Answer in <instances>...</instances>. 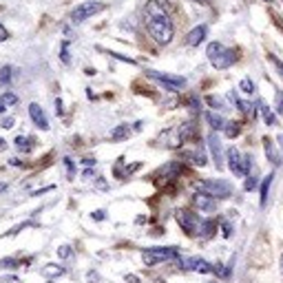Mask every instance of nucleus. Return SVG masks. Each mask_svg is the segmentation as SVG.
I'll return each mask as SVG.
<instances>
[{"mask_svg":"<svg viewBox=\"0 0 283 283\" xmlns=\"http://www.w3.org/2000/svg\"><path fill=\"white\" fill-rule=\"evenodd\" d=\"M0 102H2L4 106H13V104H18V95H13V93H4V95H0Z\"/></svg>","mask_w":283,"mask_h":283,"instance_id":"25","label":"nucleus"},{"mask_svg":"<svg viewBox=\"0 0 283 283\" xmlns=\"http://www.w3.org/2000/svg\"><path fill=\"white\" fill-rule=\"evenodd\" d=\"M35 142L38 140H33V137H16V148L20 153H29L35 146Z\"/></svg>","mask_w":283,"mask_h":283,"instance_id":"18","label":"nucleus"},{"mask_svg":"<svg viewBox=\"0 0 283 283\" xmlns=\"http://www.w3.org/2000/svg\"><path fill=\"white\" fill-rule=\"evenodd\" d=\"M0 148H4V140H0Z\"/></svg>","mask_w":283,"mask_h":283,"instance_id":"42","label":"nucleus"},{"mask_svg":"<svg viewBox=\"0 0 283 283\" xmlns=\"http://www.w3.org/2000/svg\"><path fill=\"white\" fill-rule=\"evenodd\" d=\"M215 230H217V224H215L213 219H204L197 237H204V239H206V237H213V235H215Z\"/></svg>","mask_w":283,"mask_h":283,"instance_id":"19","label":"nucleus"},{"mask_svg":"<svg viewBox=\"0 0 283 283\" xmlns=\"http://www.w3.org/2000/svg\"><path fill=\"white\" fill-rule=\"evenodd\" d=\"M270 60L277 64V69H279V73L283 75V62H281V60H279V58H275V55H270Z\"/></svg>","mask_w":283,"mask_h":283,"instance_id":"33","label":"nucleus"},{"mask_svg":"<svg viewBox=\"0 0 283 283\" xmlns=\"http://www.w3.org/2000/svg\"><path fill=\"white\" fill-rule=\"evenodd\" d=\"M208 146H210V153H213L215 166H217V168H224V159H221V144H219V137L215 135V133L208 137Z\"/></svg>","mask_w":283,"mask_h":283,"instance_id":"13","label":"nucleus"},{"mask_svg":"<svg viewBox=\"0 0 283 283\" xmlns=\"http://www.w3.org/2000/svg\"><path fill=\"white\" fill-rule=\"evenodd\" d=\"M177 261L182 268H186V270H195V272H202V275H210L213 272V264H208V261L199 259V257H190V259H182V257H177Z\"/></svg>","mask_w":283,"mask_h":283,"instance_id":"8","label":"nucleus"},{"mask_svg":"<svg viewBox=\"0 0 283 283\" xmlns=\"http://www.w3.org/2000/svg\"><path fill=\"white\" fill-rule=\"evenodd\" d=\"M144 73H146L151 80L159 82V84H162L164 89H168V91H179V89H182V86H186V78H182V75H168V73H159V71H153V69L144 71Z\"/></svg>","mask_w":283,"mask_h":283,"instance_id":"6","label":"nucleus"},{"mask_svg":"<svg viewBox=\"0 0 283 283\" xmlns=\"http://www.w3.org/2000/svg\"><path fill=\"white\" fill-rule=\"evenodd\" d=\"M60 60H62L64 64H71V55H69V42H62V47H60Z\"/></svg>","mask_w":283,"mask_h":283,"instance_id":"26","label":"nucleus"},{"mask_svg":"<svg viewBox=\"0 0 283 283\" xmlns=\"http://www.w3.org/2000/svg\"><path fill=\"white\" fill-rule=\"evenodd\" d=\"M206 53H208V60L213 62L215 69H228V66H233L237 62L235 51L226 49L224 44H219V42H210L208 49H206Z\"/></svg>","mask_w":283,"mask_h":283,"instance_id":"2","label":"nucleus"},{"mask_svg":"<svg viewBox=\"0 0 283 283\" xmlns=\"http://www.w3.org/2000/svg\"><path fill=\"white\" fill-rule=\"evenodd\" d=\"M62 268H58V266H47V268H44V270H42V275L44 277H60V275H62Z\"/></svg>","mask_w":283,"mask_h":283,"instance_id":"24","label":"nucleus"},{"mask_svg":"<svg viewBox=\"0 0 283 283\" xmlns=\"http://www.w3.org/2000/svg\"><path fill=\"white\" fill-rule=\"evenodd\" d=\"M206 33H208V27L206 24H197L195 29H190L188 35H186V44L190 47H197V44H202L206 40Z\"/></svg>","mask_w":283,"mask_h":283,"instance_id":"12","label":"nucleus"},{"mask_svg":"<svg viewBox=\"0 0 283 283\" xmlns=\"http://www.w3.org/2000/svg\"><path fill=\"white\" fill-rule=\"evenodd\" d=\"M228 166H230V171H233L237 177H244L246 175V166H244V157H241V153L237 151V148L233 146L228 151Z\"/></svg>","mask_w":283,"mask_h":283,"instance_id":"10","label":"nucleus"},{"mask_svg":"<svg viewBox=\"0 0 283 283\" xmlns=\"http://www.w3.org/2000/svg\"><path fill=\"white\" fill-rule=\"evenodd\" d=\"M18 261L16 259H0V268H16Z\"/></svg>","mask_w":283,"mask_h":283,"instance_id":"28","label":"nucleus"},{"mask_svg":"<svg viewBox=\"0 0 283 283\" xmlns=\"http://www.w3.org/2000/svg\"><path fill=\"white\" fill-rule=\"evenodd\" d=\"M7 38H9V31L2 27V24H0V42H4V40H7Z\"/></svg>","mask_w":283,"mask_h":283,"instance_id":"34","label":"nucleus"},{"mask_svg":"<svg viewBox=\"0 0 283 283\" xmlns=\"http://www.w3.org/2000/svg\"><path fill=\"white\" fill-rule=\"evenodd\" d=\"M264 151H266V157L270 159L275 166H279V164H281V155H279V151H277L275 142H272L270 137H264Z\"/></svg>","mask_w":283,"mask_h":283,"instance_id":"14","label":"nucleus"},{"mask_svg":"<svg viewBox=\"0 0 283 283\" xmlns=\"http://www.w3.org/2000/svg\"><path fill=\"white\" fill-rule=\"evenodd\" d=\"M2 126H4V128H11V126H13V117H7V120H2Z\"/></svg>","mask_w":283,"mask_h":283,"instance_id":"38","label":"nucleus"},{"mask_svg":"<svg viewBox=\"0 0 283 283\" xmlns=\"http://www.w3.org/2000/svg\"><path fill=\"white\" fill-rule=\"evenodd\" d=\"M239 89L241 91H244V93H255V82H252V80H248V78H244V80H241V84H239Z\"/></svg>","mask_w":283,"mask_h":283,"instance_id":"23","label":"nucleus"},{"mask_svg":"<svg viewBox=\"0 0 283 283\" xmlns=\"http://www.w3.org/2000/svg\"><path fill=\"white\" fill-rule=\"evenodd\" d=\"M144 22H146V29L151 33V38L155 40L157 44H168L175 35V27L173 20L166 13V9L157 2V0H148L144 4Z\"/></svg>","mask_w":283,"mask_h":283,"instance_id":"1","label":"nucleus"},{"mask_svg":"<svg viewBox=\"0 0 283 283\" xmlns=\"http://www.w3.org/2000/svg\"><path fill=\"white\" fill-rule=\"evenodd\" d=\"M128 133H131V128H128L126 124H120V126H115L113 128V133H111V140H124V137H128Z\"/></svg>","mask_w":283,"mask_h":283,"instance_id":"20","label":"nucleus"},{"mask_svg":"<svg viewBox=\"0 0 283 283\" xmlns=\"http://www.w3.org/2000/svg\"><path fill=\"white\" fill-rule=\"evenodd\" d=\"M106 9V4L104 2H95V0H89V2H82L78 4L75 9H71V22L73 24H80V22H84L86 18H91V16H95V13H100V11H104Z\"/></svg>","mask_w":283,"mask_h":283,"instance_id":"5","label":"nucleus"},{"mask_svg":"<svg viewBox=\"0 0 283 283\" xmlns=\"http://www.w3.org/2000/svg\"><path fill=\"white\" fill-rule=\"evenodd\" d=\"M82 164H84V166H95V159L93 157H84L82 159Z\"/></svg>","mask_w":283,"mask_h":283,"instance_id":"36","label":"nucleus"},{"mask_svg":"<svg viewBox=\"0 0 283 283\" xmlns=\"http://www.w3.org/2000/svg\"><path fill=\"white\" fill-rule=\"evenodd\" d=\"M175 219L182 226V230H186V235H199V228H202V221L197 213H190V210H177L175 213Z\"/></svg>","mask_w":283,"mask_h":283,"instance_id":"7","label":"nucleus"},{"mask_svg":"<svg viewBox=\"0 0 283 283\" xmlns=\"http://www.w3.org/2000/svg\"><path fill=\"white\" fill-rule=\"evenodd\" d=\"M272 179H275V173H270V175H266V179H264V184H261V208H266V204H268V193H270V184H272Z\"/></svg>","mask_w":283,"mask_h":283,"instance_id":"17","label":"nucleus"},{"mask_svg":"<svg viewBox=\"0 0 283 283\" xmlns=\"http://www.w3.org/2000/svg\"><path fill=\"white\" fill-rule=\"evenodd\" d=\"M104 217H106V215H104V210H95V213H93V219H95V221H102Z\"/></svg>","mask_w":283,"mask_h":283,"instance_id":"35","label":"nucleus"},{"mask_svg":"<svg viewBox=\"0 0 283 283\" xmlns=\"http://www.w3.org/2000/svg\"><path fill=\"white\" fill-rule=\"evenodd\" d=\"M86 279H89V283H100V277H97V272H93V270L86 275Z\"/></svg>","mask_w":283,"mask_h":283,"instance_id":"31","label":"nucleus"},{"mask_svg":"<svg viewBox=\"0 0 283 283\" xmlns=\"http://www.w3.org/2000/svg\"><path fill=\"white\" fill-rule=\"evenodd\" d=\"M206 102H208L213 109H226V104H224V100L221 97H215V95H210V97H206Z\"/></svg>","mask_w":283,"mask_h":283,"instance_id":"27","label":"nucleus"},{"mask_svg":"<svg viewBox=\"0 0 283 283\" xmlns=\"http://www.w3.org/2000/svg\"><path fill=\"white\" fill-rule=\"evenodd\" d=\"M124 281H126V283H140V279H137V277H133V275H126Z\"/></svg>","mask_w":283,"mask_h":283,"instance_id":"37","label":"nucleus"},{"mask_svg":"<svg viewBox=\"0 0 283 283\" xmlns=\"http://www.w3.org/2000/svg\"><path fill=\"white\" fill-rule=\"evenodd\" d=\"M4 190H7V184H4V182H0V193H4Z\"/></svg>","mask_w":283,"mask_h":283,"instance_id":"40","label":"nucleus"},{"mask_svg":"<svg viewBox=\"0 0 283 283\" xmlns=\"http://www.w3.org/2000/svg\"><path fill=\"white\" fill-rule=\"evenodd\" d=\"M277 111L283 115V93L281 91H277Z\"/></svg>","mask_w":283,"mask_h":283,"instance_id":"29","label":"nucleus"},{"mask_svg":"<svg viewBox=\"0 0 283 283\" xmlns=\"http://www.w3.org/2000/svg\"><path fill=\"white\" fill-rule=\"evenodd\" d=\"M179 257V250L173 248V246H166V248H146L142 252V259L146 266H157L159 261H175Z\"/></svg>","mask_w":283,"mask_h":283,"instance_id":"4","label":"nucleus"},{"mask_svg":"<svg viewBox=\"0 0 283 283\" xmlns=\"http://www.w3.org/2000/svg\"><path fill=\"white\" fill-rule=\"evenodd\" d=\"M281 272H283V255H281Z\"/></svg>","mask_w":283,"mask_h":283,"instance_id":"43","label":"nucleus"},{"mask_svg":"<svg viewBox=\"0 0 283 283\" xmlns=\"http://www.w3.org/2000/svg\"><path fill=\"white\" fill-rule=\"evenodd\" d=\"M29 115H31V120H33V124L40 128V131H49V120H47V115H44V111H42V106L40 104H29Z\"/></svg>","mask_w":283,"mask_h":283,"instance_id":"11","label":"nucleus"},{"mask_svg":"<svg viewBox=\"0 0 283 283\" xmlns=\"http://www.w3.org/2000/svg\"><path fill=\"white\" fill-rule=\"evenodd\" d=\"M193 202H195V208H197L199 213H215V210H217V202H215L210 195L195 193Z\"/></svg>","mask_w":283,"mask_h":283,"instance_id":"9","label":"nucleus"},{"mask_svg":"<svg viewBox=\"0 0 283 283\" xmlns=\"http://www.w3.org/2000/svg\"><path fill=\"white\" fill-rule=\"evenodd\" d=\"M58 255H60V257H69V248H66V246H62V248L58 250Z\"/></svg>","mask_w":283,"mask_h":283,"instance_id":"39","label":"nucleus"},{"mask_svg":"<svg viewBox=\"0 0 283 283\" xmlns=\"http://www.w3.org/2000/svg\"><path fill=\"white\" fill-rule=\"evenodd\" d=\"M255 186H257V179H255V177L246 179V184H244V188H246V190H252V188H255Z\"/></svg>","mask_w":283,"mask_h":283,"instance_id":"30","label":"nucleus"},{"mask_svg":"<svg viewBox=\"0 0 283 283\" xmlns=\"http://www.w3.org/2000/svg\"><path fill=\"white\" fill-rule=\"evenodd\" d=\"M257 109L261 111V117H264V120H266V124H268V126H275V124H277V117H275V113L270 111V106H268L264 100H257Z\"/></svg>","mask_w":283,"mask_h":283,"instance_id":"15","label":"nucleus"},{"mask_svg":"<svg viewBox=\"0 0 283 283\" xmlns=\"http://www.w3.org/2000/svg\"><path fill=\"white\" fill-rule=\"evenodd\" d=\"M281 140H283V137H281Z\"/></svg>","mask_w":283,"mask_h":283,"instance_id":"45","label":"nucleus"},{"mask_svg":"<svg viewBox=\"0 0 283 283\" xmlns=\"http://www.w3.org/2000/svg\"><path fill=\"white\" fill-rule=\"evenodd\" d=\"M268 2H272V0H268Z\"/></svg>","mask_w":283,"mask_h":283,"instance_id":"44","label":"nucleus"},{"mask_svg":"<svg viewBox=\"0 0 283 283\" xmlns=\"http://www.w3.org/2000/svg\"><path fill=\"white\" fill-rule=\"evenodd\" d=\"M0 283H22L18 279V277H2V279H0Z\"/></svg>","mask_w":283,"mask_h":283,"instance_id":"32","label":"nucleus"},{"mask_svg":"<svg viewBox=\"0 0 283 283\" xmlns=\"http://www.w3.org/2000/svg\"><path fill=\"white\" fill-rule=\"evenodd\" d=\"M197 188H199V193L210 195L213 199H226L235 193L233 184L226 182V179H206V182L197 184Z\"/></svg>","mask_w":283,"mask_h":283,"instance_id":"3","label":"nucleus"},{"mask_svg":"<svg viewBox=\"0 0 283 283\" xmlns=\"http://www.w3.org/2000/svg\"><path fill=\"white\" fill-rule=\"evenodd\" d=\"M206 122L210 124V128H213V131H224L226 124H228L224 117H221V115H215V113H206Z\"/></svg>","mask_w":283,"mask_h":283,"instance_id":"16","label":"nucleus"},{"mask_svg":"<svg viewBox=\"0 0 283 283\" xmlns=\"http://www.w3.org/2000/svg\"><path fill=\"white\" fill-rule=\"evenodd\" d=\"M224 131H226V135L228 137H237L239 135V131H241V126H239V122H228Z\"/></svg>","mask_w":283,"mask_h":283,"instance_id":"22","label":"nucleus"},{"mask_svg":"<svg viewBox=\"0 0 283 283\" xmlns=\"http://www.w3.org/2000/svg\"><path fill=\"white\" fill-rule=\"evenodd\" d=\"M193 2H199V4H208V0H193Z\"/></svg>","mask_w":283,"mask_h":283,"instance_id":"41","label":"nucleus"},{"mask_svg":"<svg viewBox=\"0 0 283 283\" xmlns=\"http://www.w3.org/2000/svg\"><path fill=\"white\" fill-rule=\"evenodd\" d=\"M11 75H13V69H11V66H2V69H0V84L7 86L9 82H11Z\"/></svg>","mask_w":283,"mask_h":283,"instance_id":"21","label":"nucleus"}]
</instances>
